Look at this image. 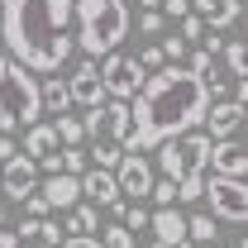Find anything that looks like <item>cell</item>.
<instances>
[{
	"label": "cell",
	"mask_w": 248,
	"mask_h": 248,
	"mask_svg": "<svg viewBox=\"0 0 248 248\" xmlns=\"http://www.w3.org/2000/svg\"><path fill=\"white\" fill-rule=\"evenodd\" d=\"M186 239H191V244H210V239H219V234H215V215H186Z\"/></svg>",
	"instance_id": "22"
},
{
	"label": "cell",
	"mask_w": 248,
	"mask_h": 248,
	"mask_svg": "<svg viewBox=\"0 0 248 248\" xmlns=\"http://www.w3.org/2000/svg\"><path fill=\"white\" fill-rule=\"evenodd\" d=\"M205 157H210V139L201 129H186L177 139H162L157 143V167L177 182V201H201Z\"/></svg>",
	"instance_id": "4"
},
{
	"label": "cell",
	"mask_w": 248,
	"mask_h": 248,
	"mask_svg": "<svg viewBox=\"0 0 248 248\" xmlns=\"http://www.w3.org/2000/svg\"><path fill=\"white\" fill-rule=\"evenodd\" d=\"M86 139H105V143H124V134H129V100H100L86 110Z\"/></svg>",
	"instance_id": "8"
},
{
	"label": "cell",
	"mask_w": 248,
	"mask_h": 248,
	"mask_svg": "<svg viewBox=\"0 0 248 248\" xmlns=\"http://www.w3.org/2000/svg\"><path fill=\"white\" fill-rule=\"evenodd\" d=\"M100 248H139V244H134V234H129L120 219H115V224H110V229L100 234Z\"/></svg>",
	"instance_id": "26"
},
{
	"label": "cell",
	"mask_w": 248,
	"mask_h": 248,
	"mask_svg": "<svg viewBox=\"0 0 248 248\" xmlns=\"http://www.w3.org/2000/svg\"><path fill=\"white\" fill-rule=\"evenodd\" d=\"M0 38L10 48V58L24 62L29 72H58L72 53V33L53 29L38 0H0Z\"/></svg>",
	"instance_id": "2"
},
{
	"label": "cell",
	"mask_w": 248,
	"mask_h": 248,
	"mask_svg": "<svg viewBox=\"0 0 248 248\" xmlns=\"http://www.w3.org/2000/svg\"><path fill=\"white\" fill-rule=\"evenodd\" d=\"M239 15H244V0H219L210 15H201L205 19V29H215V33H224V29H234L239 24Z\"/></svg>",
	"instance_id": "18"
},
{
	"label": "cell",
	"mask_w": 248,
	"mask_h": 248,
	"mask_svg": "<svg viewBox=\"0 0 248 248\" xmlns=\"http://www.w3.org/2000/svg\"><path fill=\"white\" fill-rule=\"evenodd\" d=\"M77 182H81V196H91L95 205H115V201H124L120 186H115V172H105V167H86Z\"/></svg>",
	"instance_id": "16"
},
{
	"label": "cell",
	"mask_w": 248,
	"mask_h": 248,
	"mask_svg": "<svg viewBox=\"0 0 248 248\" xmlns=\"http://www.w3.org/2000/svg\"><path fill=\"white\" fill-rule=\"evenodd\" d=\"M0 219H5V191H0Z\"/></svg>",
	"instance_id": "40"
},
{
	"label": "cell",
	"mask_w": 248,
	"mask_h": 248,
	"mask_svg": "<svg viewBox=\"0 0 248 248\" xmlns=\"http://www.w3.org/2000/svg\"><path fill=\"white\" fill-rule=\"evenodd\" d=\"M210 105L205 81L186 67V62H162L157 72L143 77V86L129 100V134H124V153H148L162 139H177L186 129H196Z\"/></svg>",
	"instance_id": "1"
},
{
	"label": "cell",
	"mask_w": 248,
	"mask_h": 248,
	"mask_svg": "<svg viewBox=\"0 0 248 248\" xmlns=\"http://www.w3.org/2000/svg\"><path fill=\"white\" fill-rule=\"evenodd\" d=\"M201 124H205V129H201L205 139H234V134L244 129V100H219L215 95V100L205 105Z\"/></svg>",
	"instance_id": "9"
},
{
	"label": "cell",
	"mask_w": 248,
	"mask_h": 248,
	"mask_svg": "<svg viewBox=\"0 0 248 248\" xmlns=\"http://www.w3.org/2000/svg\"><path fill=\"white\" fill-rule=\"evenodd\" d=\"M24 215H48V201H43L38 191H29V196H24Z\"/></svg>",
	"instance_id": "34"
},
{
	"label": "cell",
	"mask_w": 248,
	"mask_h": 248,
	"mask_svg": "<svg viewBox=\"0 0 248 248\" xmlns=\"http://www.w3.org/2000/svg\"><path fill=\"white\" fill-rule=\"evenodd\" d=\"M38 196L48 201V210H72L77 196H81V182L67 177V172H48V182H38Z\"/></svg>",
	"instance_id": "14"
},
{
	"label": "cell",
	"mask_w": 248,
	"mask_h": 248,
	"mask_svg": "<svg viewBox=\"0 0 248 248\" xmlns=\"http://www.w3.org/2000/svg\"><path fill=\"white\" fill-rule=\"evenodd\" d=\"M53 148H58V134H53V124L33 120L29 129H24V148H19V153H29L33 162H38V157H43V153H53Z\"/></svg>",
	"instance_id": "17"
},
{
	"label": "cell",
	"mask_w": 248,
	"mask_h": 248,
	"mask_svg": "<svg viewBox=\"0 0 248 248\" xmlns=\"http://www.w3.org/2000/svg\"><path fill=\"white\" fill-rule=\"evenodd\" d=\"M58 248H100L95 234H72V239H58Z\"/></svg>",
	"instance_id": "33"
},
{
	"label": "cell",
	"mask_w": 248,
	"mask_h": 248,
	"mask_svg": "<svg viewBox=\"0 0 248 248\" xmlns=\"http://www.w3.org/2000/svg\"><path fill=\"white\" fill-rule=\"evenodd\" d=\"M215 58H219V53H210V48H196V53H186V67H191V72L205 81V72L215 67Z\"/></svg>",
	"instance_id": "28"
},
{
	"label": "cell",
	"mask_w": 248,
	"mask_h": 248,
	"mask_svg": "<svg viewBox=\"0 0 248 248\" xmlns=\"http://www.w3.org/2000/svg\"><path fill=\"white\" fill-rule=\"evenodd\" d=\"M115 186H120V196H148V186H153V167H148V157L143 153H124L120 167H115Z\"/></svg>",
	"instance_id": "12"
},
{
	"label": "cell",
	"mask_w": 248,
	"mask_h": 248,
	"mask_svg": "<svg viewBox=\"0 0 248 248\" xmlns=\"http://www.w3.org/2000/svg\"><path fill=\"white\" fill-rule=\"evenodd\" d=\"M205 172H215V177H248V153H244V143H239V134L234 139H210Z\"/></svg>",
	"instance_id": "11"
},
{
	"label": "cell",
	"mask_w": 248,
	"mask_h": 248,
	"mask_svg": "<svg viewBox=\"0 0 248 248\" xmlns=\"http://www.w3.org/2000/svg\"><path fill=\"white\" fill-rule=\"evenodd\" d=\"M58 239H62V229L48 215H24L19 234H15V244H19V248H58Z\"/></svg>",
	"instance_id": "15"
},
{
	"label": "cell",
	"mask_w": 248,
	"mask_h": 248,
	"mask_svg": "<svg viewBox=\"0 0 248 248\" xmlns=\"http://www.w3.org/2000/svg\"><path fill=\"white\" fill-rule=\"evenodd\" d=\"M162 48H157V43H148V48H139V67H143V72H157V67H162Z\"/></svg>",
	"instance_id": "31"
},
{
	"label": "cell",
	"mask_w": 248,
	"mask_h": 248,
	"mask_svg": "<svg viewBox=\"0 0 248 248\" xmlns=\"http://www.w3.org/2000/svg\"><path fill=\"white\" fill-rule=\"evenodd\" d=\"M95 224H100V210H95V205H72L67 234H95Z\"/></svg>",
	"instance_id": "19"
},
{
	"label": "cell",
	"mask_w": 248,
	"mask_h": 248,
	"mask_svg": "<svg viewBox=\"0 0 248 248\" xmlns=\"http://www.w3.org/2000/svg\"><path fill=\"white\" fill-rule=\"evenodd\" d=\"M0 248H19V244H15V234H5V229H0Z\"/></svg>",
	"instance_id": "37"
},
{
	"label": "cell",
	"mask_w": 248,
	"mask_h": 248,
	"mask_svg": "<svg viewBox=\"0 0 248 248\" xmlns=\"http://www.w3.org/2000/svg\"><path fill=\"white\" fill-rule=\"evenodd\" d=\"M215 5H219V0H191V10H196V15H210Z\"/></svg>",
	"instance_id": "36"
},
{
	"label": "cell",
	"mask_w": 248,
	"mask_h": 248,
	"mask_svg": "<svg viewBox=\"0 0 248 248\" xmlns=\"http://www.w3.org/2000/svg\"><path fill=\"white\" fill-rule=\"evenodd\" d=\"M120 224L129 229V234H143V229H148V210L134 201V205H124V210H120Z\"/></svg>",
	"instance_id": "24"
},
{
	"label": "cell",
	"mask_w": 248,
	"mask_h": 248,
	"mask_svg": "<svg viewBox=\"0 0 248 248\" xmlns=\"http://www.w3.org/2000/svg\"><path fill=\"white\" fill-rule=\"evenodd\" d=\"M157 48H162V58H167V62H186V53H191V43H186L182 33H172V38H157Z\"/></svg>",
	"instance_id": "27"
},
{
	"label": "cell",
	"mask_w": 248,
	"mask_h": 248,
	"mask_svg": "<svg viewBox=\"0 0 248 248\" xmlns=\"http://www.w3.org/2000/svg\"><path fill=\"white\" fill-rule=\"evenodd\" d=\"M72 19H77V48H86L91 58L115 53L129 33V0H72Z\"/></svg>",
	"instance_id": "3"
},
{
	"label": "cell",
	"mask_w": 248,
	"mask_h": 248,
	"mask_svg": "<svg viewBox=\"0 0 248 248\" xmlns=\"http://www.w3.org/2000/svg\"><path fill=\"white\" fill-rule=\"evenodd\" d=\"M33 120H43V95H38V72H29L24 62L0 58V129H29Z\"/></svg>",
	"instance_id": "5"
},
{
	"label": "cell",
	"mask_w": 248,
	"mask_h": 248,
	"mask_svg": "<svg viewBox=\"0 0 248 248\" xmlns=\"http://www.w3.org/2000/svg\"><path fill=\"white\" fill-rule=\"evenodd\" d=\"M0 191H5V201L15 196V201H24L29 191H38V162L29 153H15L5 157V172H0Z\"/></svg>",
	"instance_id": "10"
},
{
	"label": "cell",
	"mask_w": 248,
	"mask_h": 248,
	"mask_svg": "<svg viewBox=\"0 0 248 248\" xmlns=\"http://www.w3.org/2000/svg\"><path fill=\"white\" fill-rule=\"evenodd\" d=\"M86 157H91V167L115 172V167H120V157H124V148H120V143H105V139H95V148H91Z\"/></svg>",
	"instance_id": "21"
},
{
	"label": "cell",
	"mask_w": 248,
	"mask_h": 248,
	"mask_svg": "<svg viewBox=\"0 0 248 248\" xmlns=\"http://www.w3.org/2000/svg\"><path fill=\"white\" fill-rule=\"evenodd\" d=\"M196 248H219V239H210V244H196Z\"/></svg>",
	"instance_id": "39"
},
{
	"label": "cell",
	"mask_w": 248,
	"mask_h": 248,
	"mask_svg": "<svg viewBox=\"0 0 248 248\" xmlns=\"http://www.w3.org/2000/svg\"><path fill=\"white\" fill-rule=\"evenodd\" d=\"M177 33H182L186 43H201V33H205V19H201L196 10H186L182 19H177Z\"/></svg>",
	"instance_id": "25"
},
{
	"label": "cell",
	"mask_w": 248,
	"mask_h": 248,
	"mask_svg": "<svg viewBox=\"0 0 248 248\" xmlns=\"http://www.w3.org/2000/svg\"><path fill=\"white\" fill-rule=\"evenodd\" d=\"M53 134H58V143H86V129H81V120H72L67 110L53 120Z\"/></svg>",
	"instance_id": "23"
},
{
	"label": "cell",
	"mask_w": 248,
	"mask_h": 248,
	"mask_svg": "<svg viewBox=\"0 0 248 248\" xmlns=\"http://www.w3.org/2000/svg\"><path fill=\"white\" fill-rule=\"evenodd\" d=\"M143 67H139V58L134 53H105V62H100V81H105V95L110 100H134V91L143 86Z\"/></svg>",
	"instance_id": "7"
},
{
	"label": "cell",
	"mask_w": 248,
	"mask_h": 248,
	"mask_svg": "<svg viewBox=\"0 0 248 248\" xmlns=\"http://www.w3.org/2000/svg\"><path fill=\"white\" fill-rule=\"evenodd\" d=\"M148 196H153L157 205H177V182H172V177H162V182H157V177H153Z\"/></svg>",
	"instance_id": "29"
},
{
	"label": "cell",
	"mask_w": 248,
	"mask_h": 248,
	"mask_svg": "<svg viewBox=\"0 0 248 248\" xmlns=\"http://www.w3.org/2000/svg\"><path fill=\"white\" fill-rule=\"evenodd\" d=\"M201 201H210V215L215 219H229V224H244L248 219L244 177H215V172H205L201 177Z\"/></svg>",
	"instance_id": "6"
},
{
	"label": "cell",
	"mask_w": 248,
	"mask_h": 248,
	"mask_svg": "<svg viewBox=\"0 0 248 248\" xmlns=\"http://www.w3.org/2000/svg\"><path fill=\"white\" fill-rule=\"evenodd\" d=\"M153 248H177V244H162V239H153Z\"/></svg>",
	"instance_id": "38"
},
{
	"label": "cell",
	"mask_w": 248,
	"mask_h": 248,
	"mask_svg": "<svg viewBox=\"0 0 248 248\" xmlns=\"http://www.w3.org/2000/svg\"><path fill=\"white\" fill-rule=\"evenodd\" d=\"M67 95H72V105H100V100H110L105 95V81H100V67L95 62H81L77 72H72V81H67Z\"/></svg>",
	"instance_id": "13"
},
{
	"label": "cell",
	"mask_w": 248,
	"mask_h": 248,
	"mask_svg": "<svg viewBox=\"0 0 248 248\" xmlns=\"http://www.w3.org/2000/svg\"><path fill=\"white\" fill-rule=\"evenodd\" d=\"M38 95H43V110H67L72 105V95H67V81H38Z\"/></svg>",
	"instance_id": "20"
},
{
	"label": "cell",
	"mask_w": 248,
	"mask_h": 248,
	"mask_svg": "<svg viewBox=\"0 0 248 248\" xmlns=\"http://www.w3.org/2000/svg\"><path fill=\"white\" fill-rule=\"evenodd\" d=\"M157 10H162V19H182L191 10V0H157Z\"/></svg>",
	"instance_id": "32"
},
{
	"label": "cell",
	"mask_w": 248,
	"mask_h": 248,
	"mask_svg": "<svg viewBox=\"0 0 248 248\" xmlns=\"http://www.w3.org/2000/svg\"><path fill=\"white\" fill-rule=\"evenodd\" d=\"M139 33L157 38V33H162V10H139Z\"/></svg>",
	"instance_id": "30"
},
{
	"label": "cell",
	"mask_w": 248,
	"mask_h": 248,
	"mask_svg": "<svg viewBox=\"0 0 248 248\" xmlns=\"http://www.w3.org/2000/svg\"><path fill=\"white\" fill-rule=\"evenodd\" d=\"M19 153V148H15V139H10V134H0V162H5V157H15Z\"/></svg>",
	"instance_id": "35"
}]
</instances>
